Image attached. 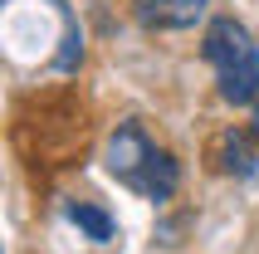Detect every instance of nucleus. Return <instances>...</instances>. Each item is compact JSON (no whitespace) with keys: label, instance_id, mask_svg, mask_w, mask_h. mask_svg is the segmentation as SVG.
Listing matches in <instances>:
<instances>
[{"label":"nucleus","instance_id":"39448f33","mask_svg":"<svg viewBox=\"0 0 259 254\" xmlns=\"http://www.w3.org/2000/svg\"><path fill=\"white\" fill-rule=\"evenodd\" d=\"M176 181H181V171H176L171 152H157V156H152V166H147V181H142V191H147L152 200H171Z\"/></svg>","mask_w":259,"mask_h":254},{"label":"nucleus","instance_id":"f257e3e1","mask_svg":"<svg viewBox=\"0 0 259 254\" xmlns=\"http://www.w3.org/2000/svg\"><path fill=\"white\" fill-rule=\"evenodd\" d=\"M201 54L215 69V83H220V98L225 103H254L259 98V44L249 39V29L240 20L215 15L205 25Z\"/></svg>","mask_w":259,"mask_h":254},{"label":"nucleus","instance_id":"f03ea898","mask_svg":"<svg viewBox=\"0 0 259 254\" xmlns=\"http://www.w3.org/2000/svg\"><path fill=\"white\" fill-rule=\"evenodd\" d=\"M161 147L152 137H147L137 122H122L113 132V142H108V171H113L122 186H132V191H142L147 181V166H152V156H157Z\"/></svg>","mask_w":259,"mask_h":254},{"label":"nucleus","instance_id":"6e6552de","mask_svg":"<svg viewBox=\"0 0 259 254\" xmlns=\"http://www.w3.org/2000/svg\"><path fill=\"white\" fill-rule=\"evenodd\" d=\"M5 5H10V0H5Z\"/></svg>","mask_w":259,"mask_h":254},{"label":"nucleus","instance_id":"0eeeda50","mask_svg":"<svg viewBox=\"0 0 259 254\" xmlns=\"http://www.w3.org/2000/svg\"><path fill=\"white\" fill-rule=\"evenodd\" d=\"M249 137H254V147H259V108H254V122H249Z\"/></svg>","mask_w":259,"mask_h":254},{"label":"nucleus","instance_id":"423d86ee","mask_svg":"<svg viewBox=\"0 0 259 254\" xmlns=\"http://www.w3.org/2000/svg\"><path fill=\"white\" fill-rule=\"evenodd\" d=\"M69 220L83 230L88 240H98V244H103V240H113V215L98 210V205H88V200H73V205H69Z\"/></svg>","mask_w":259,"mask_h":254},{"label":"nucleus","instance_id":"20e7f679","mask_svg":"<svg viewBox=\"0 0 259 254\" xmlns=\"http://www.w3.org/2000/svg\"><path fill=\"white\" fill-rule=\"evenodd\" d=\"M254 137H245V132H220V142H215V152H220V171H230V176H254V147H249Z\"/></svg>","mask_w":259,"mask_h":254},{"label":"nucleus","instance_id":"7ed1b4c3","mask_svg":"<svg viewBox=\"0 0 259 254\" xmlns=\"http://www.w3.org/2000/svg\"><path fill=\"white\" fill-rule=\"evenodd\" d=\"M132 5L152 29H191L205 20V0H132Z\"/></svg>","mask_w":259,"mask_h":254}]
</instances>
